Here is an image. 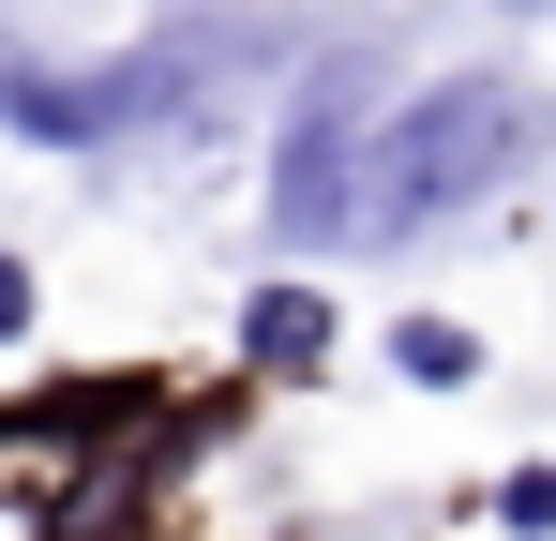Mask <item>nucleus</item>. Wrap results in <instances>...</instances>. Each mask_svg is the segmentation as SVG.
I'll return each instance as SVG.
<instances>
[{"label": "nucleus", "mask_w": 556, "mask_h": 541, "mask_svg": "<svg viewBox=\"0 0 556 541\" xmlns=\"http://www.w3.org/2000/svg\"><path fill=\"white\" fill-rule=\"evenodd\" d=\"M527 136H542V105L511 76H421L376 105L362 136V196H346V241L362 256H391V241H437L452 211H481L496 180L527 166Z\"/></svg>", "instance_id": "nucleus-1"}, {"label": "nucleus", "mask_w": 556, "mask_h": 541, "mask_svg": "<svg viewBox=\"0 0 556 541\" xmlns=\"http://www.w3.org/2000/svg\"><path fill=\"white\" fill-rule=\"evenodd\" d=\"M511 15H542V0H511Z\"/></svg>", "instance_id": "nucleus-7"}, {"label": "nucleus", "mask_w": 556, "mask_h": 541, "mask_svg": "<svg viewBox=\"0 0 556 541\" xmlns=\"http://www.w3.org/2000/svg\"><path fill=\"white\" fill-rule=\"evenodd\" d=\"M331 361V301L316 286H256L241 301V376H316Z\"/></svg>", "instance_id": "nucleus-3"}, {"label": "nucleus", "mask_w": 556, "mask_h": 541, "mask_svg": "<svg viewBox=\"0 0 556 541\" xmlns=\"http://www.w3.org/2000/svg\"><path fill=\"white\" fill-rule=\"evenodd\" d=\"M496 527H511V541H556V466H511V481H496Z\"/></svg>", "instance_id": "nucleus-5"}, {"label": "nucleus", "mask_w": 556, "mask_h": 541, "mask_svg": "<svg viewBox=\"0 0 556 541\" xmlns=\"http://www.w3.org/2000/svg\"><path fill=\"white\" fill-rule=\"evenodd\" d=\"M15 331H30V270L0 256V347H15Z\"/></svg>", "instance_id": "nucleus-6"}, {"label": "nucleus", "mask_w": 556, "mask_h": 541, "mask_svg": "<svg viewBox=\"0 0 556 541\" xmlns=\"http://www.w3.org/2000/svg\"><path fill=\"white\" fill-rule=\"evenodd\" d=\"M376 105H391V61H376V46H331V61L301 76V105H286V136H271V241L286 256H331V241H346Z\"/></svg>", "instance_id": "nucleus-2"}, {"label": "nucleus", "mask_w": 556, "mask_h": 541, "mask_svg": "<svg viewBox=\"0 0 556 541\" xmlns=\"http://www.w3.org/2000/svg\"><path fill=\"white\" fill-rule=\"evenodd\" d=\"M391 376H406V391H466V376H481V331H466V316H391Z\"/></svg>", "instance_id": "nucleus-4"}]
</instances>
